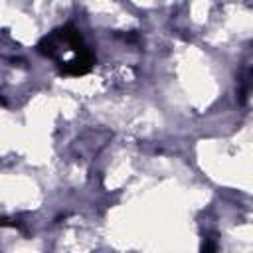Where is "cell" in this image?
Here are the masks:
<instances>
[{
	"mask_svg": "<svg viewBox=\"0 0 253 253\" xmlns=\"http://www.w3.org/2000/svg\"><path fill=\"white\" fill-rule=\"evenodd\" d=\"M95 65V53L85 45L83 49L75 51V55L69 61H63L59 67L61 75H69V77H81L87 75Z\"/></svg>",
	"mask_w": 253,
	"mask_h": 253,
	"instance_id": "1",
	"label": "cell"
},
{
	"mask_svg": "<svg viewBox=\"0 0 253 253\" xmlns=\"http://www.w3.org/2000/svg\"><path fill=\"white\" fill-rule=\"evenodd\" d=\"M38 51H40L42 55L49 57V59H59V51H63V49H61L59 42L55 40V36H53V32H51V34L43 36V38L38 42Z\"/></svg>",
	"mask_w": 253,
	"mask_h": 253,
	"instance_id": "2",
	"label": "cell"
},
{
	"mask_svg": "<svg viewBox=\"0 0 253 253\" xmlns=\"http://www.w3.org/2000/svg\"><path fill=\"white\" fill-rule=\"evenodd\" d=\"M20 223L14 221V219H8V217H0V227H18Z\"/></svg>",
	"mask_w": 253,
	"mask_h": 253,
	"instance_id": "3",
	"label": "cell"
}]
</instances>
